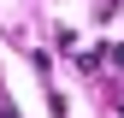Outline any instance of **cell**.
Returning <instances> with one entry per match:
<instances>
[{"label":"cell","mask_w":124,"mask_h":118,"mask_svg":"<svg viewBox=\"0 0 124 118\" xmlns=\"http://www.w3.org/2000/svg\"><path fill=\"white\" fill-rule=\"evenodd\" d=\"M118 65H124V53H118Z\"/></svg>","instance_id":"6da1fadb"}]
</instances>
